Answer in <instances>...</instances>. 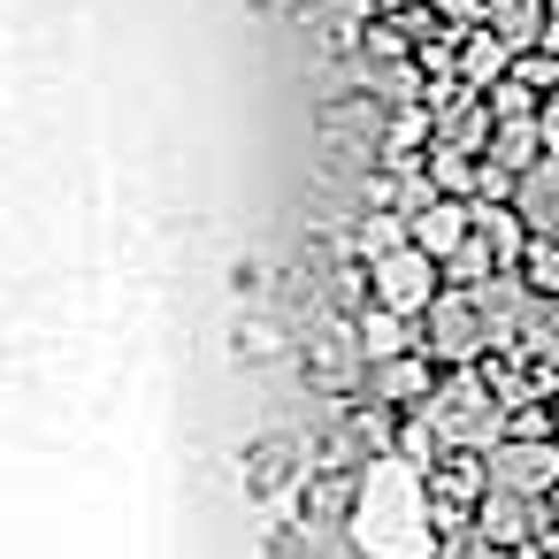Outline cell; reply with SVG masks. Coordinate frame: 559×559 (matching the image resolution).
<instances>
[{"instance_id": "cell-18", "label": "cell", "mask_w": 559, "mask_h": 559, "mask_svg": "<svg viewBox=\"0 0 559 559\" xmlns=\"http://www.w3.org/2000/svg\"><path fill=\"white\" fill-rule=\"evenodd\" d=\"M544 39H551V47H559V9H551V16H544Z\"/></svg>"}, {"instance_id": "cell-14", "label": "cell", "mask_w": 559, "mask_h": 559, "mask_svg": "<svg viewBox=\"0 0 559 559\" xmlns=\"http://www.w3.org/2000/svg\"><path fill=\"white\" fill-rule=\"evenodd\" d=\"M261 559H314V521L299 513V521H276L269 536H261Z\"/></svg>"}, {"instance_id": "cell-11", "label": "cell", "mask_w": 559, "mask_h": 559, "mask_svg": "<svg viewBox=\"0 0 559 559\" xmlns=\"http://www.w3.org/2000/svg\"><path fill=\"white\" fill-rule=\"evenodd\" d=\"M483 24H490L506 47H528V39H544V9H536V0H483Z\"/></svg>"}, {"instance_id": "cell-10", "label": "cell", "mask_w": 559, "mask_h": 559, "mask_svg": "<svg viewBox=\"0 0 559 559\" xmlns=\"http://www.w3.org/2000/svg\"><path fill=\"white\" fill-rule=\"evenodd\" d=\"M360 383H368V399H391V406H399V399H429V376H421V360H406V353H399V360H368Z\"/></svg>"}, {"instance_id": "cell-13", "label": "cell", "mask_w": 559, "mask_h": 559, "mask_svg": "<svg viewBox=\"0 0 559 559\" xmlns=\"http://www.w3.org/2000/svg\"><path fill=\"white\" fill-rule=\"evenodd\" d=\"M406 238H414V223H406V215H368V223H360V261L376 269V261H391Z\"/></svg>"}, {"instance_id": "cell-7", "label": "cell", "mask_w": 559, "mask_h": 559, "mask_svg": "<svg viewBox=\"0 0 559 559\" xmlns=\"http://www.w3.org/2000/svg\"><path fill=\"white\" fill-rule=\"evenodd\" d=\"M292 483H299V452H292L284 437H261V444L246 452V490H253V498H284Z\"/></svg>"}, {"instance_id": "cell-2", "label": "cell", "mask_w": 559, "mask_h": 559, "mask_svg": "<svg viewBox=\"0 0 559 559\" xmlns=\"http://www.w3.org/2000/svg\"><path fill=\"white\" fill-rule=\"evenodd\" d=\"M421 414H429V429L444 437V444H460V452H490L498 444V429H506V414H498V399H490V383L483 376H452V383H437L429 399H421Z\"/></svg>"}, {"instance_id": "cell-5", "label": "cell", "mask_w": 559, "mask_h": 559, "mask_svg": "<svg viewBox=\"0 0 559 559\" xmlns=\"http://www.w3.org/2000/svg\"><path fill=\"white\" fill-rule=\"evenodd\" d=\"M376 299L399 307V314H429V299H437V253L399 246L391 261H376Z\"/></svg>"}, {"instance_id": "cell-4", "label": "cell", "mask_w": 559, "mask_h": 559, "mask_svg": "<svg viewBox=\"0 0 559 559\" xmlns=\"http://www.w3.org/2000/svg\"><path fill=\"white\" fill-rule=\"evenodd\" d=\"M483 345H490L483 299H475V292H437V299H429V353L452 360V368H467Z\"/></svg>"}, {"instance_id": "cell-17", "label": "cell", "mask_w": 559, "mask_h": 559, "mask_svg": "<svg viewBox=\"0 0 559 559\" xmlns=\"http://www.w3.org/2000/svg\"><path fill=\"white\" fill-rule=\"evenodd\" d=\"M536 284H559V253H536Z\"/></svg>"}, {"instance_id": "cell-1", "label": "cell", "mask_w": 559, "mask_h": 559, "mask_svg": "<svg viewBox=\"0 0 559 559\" xmlns=\"http://www.w3.org/2000/svg\"><path fill=\"white\" fill-rule=\"evenodd\" d=\"M353 536L368 559H429L437 528H429V498L414 460H376L360 475V506H353Z\"/></svg>"}, {"instance_id": "cell-8", "label": "cell", "mask_w": 559, "mask_h": 559, "mask_svg": "<svg viewBox=\"0 0 559 559\" xmlns=\"http://www.w3.org/2000/svg\"><path fill=\"white\" fill-rule=\"evenodd\" d=\"M513 207H521V223H528V230H551V238H559V162H528V169H521Z\"/></svg>"}, {"instance_id": "cell-16", "label": "cell", "mask_w": 559, "mask_h": 559, "mask_svg": "<svg viewBox=\"0 0 559 559\" xmlns=\"http://www.w3.org/2000/svg\"><path fill=\"white\" fill-rule=\"evenodd\" d=\"M444 139H452V146H475V139H483V116H475V108H460V116L444 123Z\"/></svg>"}, {"instance_id": "cell-3", "label": "cell", "mask_w": 559, "mask_h": 559, "mask_svg": "<svg viewBox=\"0 0 559 559\" xmlns=\"http://www.w3.org/2000/svg\"><path fill=\"white\" fill-rule=\"evenodd\" d=\"M483 490H521V498L559 490V444H536V437H498V444L483 452Z\"/></svg>"}, {"instance_id": "cell-6", "label": "cell", "mask_w": 559, "mask_h": 559, "mask_svg": "<svg viewBox=\"0 0 559 559\" xmlns=\"http://www.w3.org/2000/svg\"><path fill=\"white\" fill-rule=\"evenodd\" d=\"M475 536L521 551V544L536 536V498H521V490H483V498H475Z\"/></svg>"}, {"instance_id": "cell-12", "label": "cell", "mask_w": 559, "mask_h": 559, "mask_svg": "<svg viewBox=\"0 0 559 559\" xmlns=\"http://www.w3.org/2000/svg\"><path fill=\"white\" fill-rule=\"evenodd\" d=\"M353 330H360L368 360H399V353H406V314H399V307H383V299H376V307H368Z\"/></svg>"}, {"instance_id": "cell-9", "label": "cell", "mask_w": 559, "mask_h": 559, "mask_svg": "<svg viewBox=\"0 0 559 559\" xmlns=\"http://www.w3.org/2000/svg\"><path fill=\"white\" fill-rule=\"evenodd\" d=\"M414 246H421V253H437V261H452V253L467 246V215H460V207H437V200H429V207L414 215Z\"/></svg>"}, {"instance_id": "cell-19", "label": "cell", "mask_w": 559, "mask_h": 559, "mask_svg": "<svg viewBox=\"0 0 559 559\" xmlns=\"http://www.w3.org/2000/svg\"><path fill=\"white\" fill-rule=\"evenodd\" d=\"M544 513H551V521H559V490H544Z\"/></svg>"}, {"instance_id": "cell-15", "label": "cell", "mask_w": 559, "mask_h": 559, "mask_svg": "<svg viewBox=\"0 0 559 559\" xmlns=\"http://www.w3.org/2000/svg\"><path fill=\"white\" fill-rule=\"evenodd\" d=\"M467 78H475V85H490V78H506V39H498V32H483V39H467Z\"/></svg>"}]
</instances>
